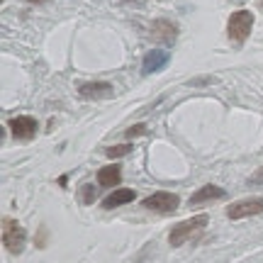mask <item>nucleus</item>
Here are the masks:
<instances>
[{
  "label": "nucleus",
  "mask_w": 263,
  "mask_h": 263,
  "mask_svg": "<svg viewBox=\"0 0 263 263\" xmlns=\"http://www.w3.org/2000/svg\"><path fill=\"white\" fill-rule=\"evenodd\" d=\"M207 222H210V217H207V215H195V217H190V219H183V222H178V224L171 229L168 244L171 246H183L190 239V236L195 234V232H200L202 227H207Z\"/></svg>",
  "instance_id": "f257e3e1"
},
{
  "label": "nucleus",
  "mask_w": 263,
  "mask_h": 263,
  "mask_svg": "<svg viewBox=\"0 0 263 263\" xmlns=\"http://www.w3.org/2000/svg\"><path fill=\"white\" fill-rule=\"evenodd\" d=\"M251 27H254V12L236 10V12H232V17L227 22V34H229V39H232L234 44H241V42L249 37Z\"/></svg>",
  "instance_id": "f03ea898"
},
{
  "label": "nucleus",
  "mask_w": 263,
  "mask_h": 263,
  "mask_svg": "<svg viewBox=\"0 0 263 263\" xmlns=\"http://www.w3.org/2000/svg\"><path fill=\"white\" fill-rule=\"evenodd\" d=\"M3 244L10 254H22L25 251V244H27V232L25 227L20 224L17 219H5L3 222Z\"/></svg>",
  "instance_id": "7ed1b4c3"
},
{
  "label": "nucleus",
  "mask_w": 263,
  "mask_h": 263,
  "mask_svg": "<svg viewBox=\"0 0 263 263\" xmlns=\"http://www.w3.org/2000/svg\"><path fill=\"white\" fill-rule=\"evenodd\" d=\"M263 212V197H249V200H239L234 205L227 207V217L229 219H244V217H254Z\"/></svg>",
  "instance_id": "20e7f679"
},
{
  "label": "nucleus",
  "mask_w": 263,
  "mask_h": 263,
  "mask_svg": "<svg viewBox=\"0 0 263 263\" xmlns=\"http://www.w3.org/2000/svg\"><path fill=\"white\" fill-rule=\"evenodd\" d=\"M180 200L176 193H154L149 195L141 207H146V210H156V212H173V210H178Z\"/></svg>",
  "instance_id": "39448f33"
},
{
  "label": "nucleus",
  "mask_w": 263,
  "mask_h": 263,
  "mask_svg": "<svg viewBox=\"0 0 263 263\" xmlns=\"http://www.w3.org/2000/svg\"><path fill=\"white\" fill-rule=\"evenodd\" d=\"M176 37H178V27L171 20H156L149 29V39L159 42V44H173Z\"/></svg>",
  "instance_id": "423d86ee"
},
{
  "label": "nucleus",
  "mask_w": 263,
  "mask_h": 263,
  "mask_svg": "<svg viewBox=\"0 0 263 263\" xmlns=\"http://www.w3.org/2000/svg\"><path fill=\"white\" fill-rule=\"evenodd\" d=\"M8 129L12 132V137H17V139H32L34 132H37V120L29 117V115L12 117V120L8 122Z\"/></svg>",
  "instance_id": "0eeeda50"
},
{
  "label": "nucleus",
  "mask_w": 263,
  "mask_h": 263,
  "mask_svg": "<svg viewBox=\"0 0 263 263\" xmlns=\"http://www.w3.org/2000/svg\"><path fill=\"white\" fill-rule=\"evenodd\" d=\"M112 85L105 83V81H93V83H81L78 85V95L81 98H90V100H98V98H110L112 95Z\"/></svg>",
  "instance_id": "6e6552de"
},
{
  "label": "nucleus",
  "mask_w": 263,
  "mask_h": 263,
  "mask_svg": "<svg viewBox=\"0 0 263 263\" xmlns=\"http://www.w3.org/2000/svg\"><path fill=\"white\" fill-rule=\"evenodd\" d=\"M120 180H122V166H117V163L98 171V185H103V188H115V185H120Z\"/></svg>",
  "instance_id": "1a4fd4ad"
},
{
  "label": "nucleus",
  "mask_w": 263,
  "mask_h": 263,
  "mask_svg": "<svg viewBox=\"0 0 263 263\" xmlns=\"http://www.w3.org/2000/svg\"><path fill=\"white\" fill-rule=\"evenodd\" d=\"M166 64H168V51H161V49H156V51H149V54L144 57L141 71H144V73H156V71H161Z\"/></svg>",
  "instance_id": "9d476101"
},
{
  "label": "nucleus",
  "mask_w": 263,
  "mask_h": 263,
  "mask_svg": "<svg viewBox=\"0 0 263 263\" xmlns=\"http://www.w3.org/2000/svg\"><path fill=\"white\" fill-rule=\"evenodd\" d=\"M137 197V193L134 190H127V188H120V190H112L110 195L103 200V207L105 210H112V207H120V205H127V202H132Z\"/></svg>",
  "instance_id": "9b49d317"
},
{
  "label": "nucleus",
  "mask_w": 263,
  "mask_h": 263,
  "mask_svg": "<svg viewBox=\"0 0 263 263\" xmlns=\"http://www.w3.org/2000/svg\"><path fill=\"white\" fill-rule=\"evenodd\" d=\"M224 197V190L217 188V185H205L197 193H193L190 197V205H202V202H212V200H222Z\"/></svg>",
  "instance_id": "f8f14e48"
},
{
  "label": "nucleus",
  "mask_w": 263,
  "mask_h": 263,
  "mask_svg": "<svg viewBox=\"0 0 263 263\" xmlns=\"http://www.w3.org/2000/svg\"><path fill=\"white\" fill-rule=\"evenodd\" d=\"M132 151V144H117V146H110V149H105V154L110 156V159H122Z\"/></svg>",
  "instance_id": "ddd939ff"
},
{
  "label": "nucleus",
  "mask_w": 263,
  "mask_h": 263,
  "mask_svg": "<svg viewBox=\"0 0 263 263\" xmlns=\"http://www.w3.org/2000/svg\"><path fill=\"white\" fill-rule=\"evenodd\" d=\"M95 197H98V188H93V185H83V190H81V200H83V202H93Z\"/></svg>",
  "instance_id": "4468645a"
},
{
  "label": "nucleus",
  "mask_w": 263,
  "mask_h": 263,
  "mask_svg": "<svg viewBox=\"0 0 263 263\" xmlns=\"http://www.w3.org/2000/svg\"><path fill=\"white\" fill-rule=\"evenodd\" d=\"M141 134H146V127H144V124H134V127L127 129V139H132V137H141Z\"/></svg>",
  "instance_id": "2eb2a0df"
},
{
  "label": "nucleus",
  "mask_w": 263,
  "mask_h": 263,
  "mask_svg": "<svg viewBox=\"0 0 263 263\" xmlns=\"http://www.w3.org/2000/svg\"><path fill=\"white\" fill-rule=\"evenodd\" d=\"M207 83H217L215 76H200L195 81H190V85H207Z\"/></svg>",
  "instance_id": "dca6fc26"
},
{
  "label": "nucleus",
  "mask_w": 263,
  "mask_h": 263,
  "mask_svg": "<svg viewBox=\"0 0 263 263\" xmlns=\"http://www.w3.org/2000/svg\"><path fill=\"white\" fill-rule=\"evenodd\" d=\"M263 183V168H258L254 176H249V185H261Z\"/></svg>",
  "instance_id": "f3484780"
},
{
  "label": "nucleus",
  "mask_w": 263,
  "mask_h": 263,
  "mask_svg": "<svg viewBox=\"0 0 263 263\" xmlns=\"http://www.w3.org/2000/svg\"><path fill=\"white\" fill-rule=\"evenodd\" d=\"M27 3H32V5H39V3H47V0H27Z\"/></svg>",
  "instance_id": "a211bd4d"
},
{
  "label": "nucleus",
  "mask_w": 263,
  "mask_h": 263,
  "mask_svg": "<svg viewBox=\"0 0 263 263\" xmlns=\"http://www.w3.org/2000/svg\"><path fill=\"white\" fill-rule=\"evenodd\" d=\"M124 3H134V5H141V0H124Z\"/></svg>",
  "instance_id": "6ab92c4d"
}]
</instances>
